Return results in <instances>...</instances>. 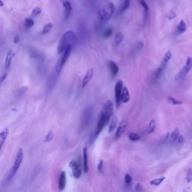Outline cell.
I'll return each mask as SVG.
<instances>
[{
	"label": "cell",
	"mask_w": 192,
	"mask_h": 192,
	"mask_svg": "<svg viewBox=\"0 0 192 192\" xmlns=\"http://www.w3.org/2000/svg\"><path fill=\"white\" fill-rule=\"evenodd\" d=\"M75 35L73 31H69L64 34L60 40L58 47V52L60 54L64 52L66 47L74 40Z\"/></svg>",
	"instance_id": "6da1fadb"
},
{
	"label": "cell",
	"mask_w": 192,
	"mask_h": 192,
	"mask_svg": "<svg viewBox=\"0 0 192 192\" xmlns=\"http://www.w3.org/2000/svg\"><path fill=\"white\" fill-rule=\"evenodd\" d=\"M115 10L116 7L114 5L112 2H110L106 6L104 9L97 12L98 16L101 21H107L112 17Z\"/></svg>",
	"instance_id": "7a4b0ae2"
},
{
	"label": "cell",
	"mask_w": 192,
	"mask_h": 192,
	"mask_svg": "<svg viewBox=\"0 0 192 192\" xmlns=\"http://www.w3.org/2000/svg\"><path fill=\"white\" fill-rule=\"evenodd\" d=\"M23 158V152L22 149L20 148L17 153L14 165L9 176L7 178L8 180L11 179L15 175L21 165Z\"/></svg>",
	"instance_id": "3957f363"
},
{
	"label": "cell",
	"mask_w": 192,
	"mask_h": 192,
	"mask_svg": "<svg viewBox=\"0 0 192 192\" xmlns=\"http://www.w3.org/2000/svg\"><path fill=\"white\" fill-rule=\"evenodd\" d=\"M111 116L101 112L99 118L98 124L95 132L96 136H98L102 131L104 127L108 123Z\"/></svg>",
	"instance_id": "277c9868"
},
{
	"label": "cell",
	"mask_w": 192,
	"mask_h": 192,
	"mask_svg": "<svg viewBox=\"0 0 192 192\" xmlns=\"http://www.w3.org/2000/svg\"><path fill=\"white\" fill-rule=\"evenodd\" d=\"M192 68V59L191 58H187L186 62L183 68L176 75L175 77L176 80L181 79L185 76Z\"/></svg>",
	"instance_id": "5b68a950"
},
{
	"label": "cell",
	"mask_w": 192,
	"mask_h": 192,
	"mask_svg": "<svg viewBox=\"0 0 192 192\" xmlns=\"http://www.w3.org/2000/svg\"><path fill=\"white\" fill-rule=\"evenodd\" d=\"M123 84V82L122 80H118L116 83L115 88H114L116 105L117 108L120 106L121 102L122 92Z\"/></svg>",
	"instance_id": "8992f818"
},
{
	"label": "cell",
	"mask_w": 192,
	"mask_h": 192,
	"mask_svg": "<svg viewBox=\"0 0 192 192\" xmlns=\"http://www.w3.org/2000/svg\"><path fill=\"white\" fill-rule=\"evenodd\" d=\"M69 166L72 169V174L74 177L76 179L80 178L82 175V172L79 165L76 162L72 161L70 163Z\"/></svg>",
	"instance_id": "52a82bcc"
},
{
	"label": "cell",
	"mask_w": 192,
	"mask_h": 192,
	"mask_svg": "<svg viewBox=\"0 0 192 192\" xmlns=\"http://www.w3.org/2000/svg\"><path fill=\"white\" fill-rule=\"evenodd\" d=\"M127 124V122L126 120H124L121 122L115 134V139L116 140L119 139L121 137L124 131L126 130Z\"/></svg>",
	"instance_id": "ba28073f"
},
{
	"label": "cell",
	"mask_w": 192,
	"mask_h": 192,
	"mask_svg": "<svg viewBox=\"0 0 192 192\" xmlns=\"http://www.w3.org/2000/svg\"><path fill=\"white\" fill-rule=\"evenodd\" d=\"M102 112L112 116L113 114V106L112 101L108 100L104 105Z\"/></svg>",
	"instance_id": "9c48e42d"
},
{
	"label": "cell",
	"mask_w": 192,
	"mask_h": 192,
	"mask_svg": "<svg viewBox=\"0 0 192 192\" xmlns=\"http://www.w3.org/2000/svg\"><path fill=\"white\" fill-rule=\"evenodd\" d=\"M63 5L65 8V19L67 20L70 16L72 10L70 2L68 0H64Z\"/></svg>",
	"instance_id": "30bf717a"
},
{
	"label": "cell",
	"mask_w": 192,
	"mask_h": 192,
	"mask_svg": "<svg viewBox=\"0 0 192 192\" xmlns=\"http://www.w3.org/2000/svg\"><path fill=\"white\" fill-rule=\"evenodd\" d=\"M66 174L65 171H62L60 174L59 179L58 188L59 190L62 191L66 188Z\"/></svg>",
	"instance_id": "8fae6325"
},
{
	"label": "cell",
	"mask_w": 192,
	"mask_h": 192,
	"mask_svg": "<svg viewBox=\"0 0 192 192\" xmlns=\"http://www.w3.org/2000/svg\"><path fill=\"white\" fill-rule=\"evenodd\" d=\"M72 50V44H70L68 46L66 49L65 50L64 52L61 59V64L62 66L64 64L68 59L69 57Z\"/></svg>",
	"instance_id": "7c38bea8"
},
{
	"label": "cell",
	"mask_w": 192,
	"mask_h": 192,
	"mask_svg": "<svg viewBox=\"0 0 192 192\" xmlns=\"http://www.w3.org/2000/svg\"><path fill=\"white\" fill-rule=\"evenodd\" d=\"M94 70L93 68H90L88 71L85 76L82 80V88L85 87L86 84L90 81L93 75Z\"/></svg>",
	"instance_id": "4fadbf2b"
},
{
	"label": "cell",
	"mask_w": 192,
	"mask_h": 192,
	"mask_svg": "<svg viewBox=\"0 0 192 192\" xmlns=\"http://www.w3.org/2000/svg\"><path fill=\"white\" fill-rule=\"evenodd\" d=\"M108 65L112 77H115L119 71V68L116 64L113 61H109Z\"/></svg>",
	"instance_id": "5bb4252c"
},
{
	"label": "cell",
	"mask_w": 192,
	"mask_h": 192,
	"mask_svg": "<svg viewBox=\"0 0 192 192\" xmlns=\"http://www.w3.org/2000/svg\"><path fill=\"white\" fill-rule=\"evenodd\" d=\"M15 55V54H14V52L12 50L10 49L8 51L5 60V67L6 69L8 70L10 67L12 59Z\"/></svg>",
	"instance_id": "9a60e30c"
},
{
	"label": "cell",
	"mask_w": 192,
	"mask_h": 192,
	"mask_svg": "<svg viewBox=\"0 0 192 192\" xmlns=\"http://www.w3.org/2000/svg\"><path fill=\"white\" fill-rule=\"evenodd\" d=\"M83 156L84 170V172L86 173H87L89 171V167H88V163L87 148L86 147H84L83 148Z\"/></svg>",
	"instance_id": "2e32d148"
},
{
	"label": "cell",
	"mask_w": 192,
	"mask_h": 192,
	"mask_svg": "<svg viewBox=\"0 0 192 192\" xmlns=\"http://www.w3.org/2000/svg\"><path fill=\"white\" fill-rule=\"evenodd\" d=\"M171 56H172V54H171V52L169 51H168L166 53V54H165L163 59L162 61L161 65L159 67L163 70L165 69L167 65V64L168 62H169V61L171 59Z\"/></svg>",
	"instance_id": "e0dca14e"
},
{
	"label": "cell",
	"mask_w": 192,
	"mask_h": 192,
	"mask_svg": "<svg viewBox=\"0 0 192 192\" xmlns=\"http://www.w3.org/2000/svg\"><path fill=\"white\" fill-rule=\"evenodd\" d=\"M187 26L184 20H182L180 22L176 30V33L177 35H180L184 33L186 31Z\"/></svg>",
	"instance_id": "ac0fdd59"
},
{
	"label": "cell",
	"mask_w": 192,
	"mask_h": 192,
	"mask_svg": "<svg viewBox=\"0 0 192 192\" xmlns=\"http://www.w3.org/2000/svg\"><path fill=\"white\" fill-rule=\"evenodd\" d=\"M130 100V95L128 90L126 87L123 88L121 95V101L124 103H127Z\"/></svg>",
	"instance_id": "d6986e66"
},
{
	"label": "cell",
	"mask_w": 192,
	"mask_h": 192,
	"mask_svg": "<svg viewBox=\"0 0 192 192\" xmlns=\"http://www.w3.org/2000/svg\"><path fill=\"white\" fill-rule=\"evenodd\" d=\"M8 134V130L7 128H5L1 132L0 134V145H1V149H2L3 144L5 142Z\"/></svg>",
	"instance_id": "ffe728a7"
},
{
	"label": "cell",
	"mask_w": 192,
	"mask_h": 192,
	"mask_svg": "<svg viewBox=\"0 0 192 192\" xmlns=\"http://www.w3.org/2000/svg\"><path fill=\"white\" fill-rule=\"evenodd\" d=\"M117 122H118V118L116 116L113 117V119L111 122L110 124L109 129H108V132L111 133L113 131L115 128L116 125H117Z\"/></svg>",
	"instance_id": "44dd1931"
},
{
	"label": "cell",
	"mask_w": 192,
	"mask_h": 192,
	"mask_svg": "<svg viewBox=\"0 0 192 192\" xmlns=\"http://www.w3.org/2000/svg\"><path fill=\"white\" fill-rule=\"evenodd\" d=\"M124 39V35L121 32H119L116 35L115 37V44L116 45H118L122 42Z\"/></svg>",
	"instance_id": "7402d4cb"
},
{
	"label": "cell",
	"mask_w": 192,
	"mask_h": 192,
	"mask_svg": "<svg viewBox=\"0 0 192 192\" xmlns=\"http://www.w3.org/2000/svg\"><path fill=\"white\" fill-rule=\"evenodd\" d=\"M113 30L112 27H108L106 29L102 34V37L104 38H108L113 35Z\"/></svg>",
	"instance_id": "603a6c76"
},
{
	"label": "cell",
	"mask_w": 192,
	"mask_h": 192,
	"mask_svg": "<svg viewBox=\"0 0 192 192\" xmlns=\"http://www.w3.org/2000/svg\"><path fill=\"white\" fill-rule=\"evenodd\" d=\"M129 139L132 141H137L140 138V137L137 134L133 132H130L128 134Z\"/></svg>",
	"instance_id": "cb8c5ba5"
},
{
	"label": "cell",
	"mask_w": 192,
	"mask_h": 192,
	"mask_svg": "<svg viewBox=\"0 0 192 192\" xmlns=\"http://www.w3.org/2000/svg\"><path fill=\"white\" fill-rule=\"evenodd\" d=\"M53 27V25L51 23H49L47 25H45L44 28H43L42 33L43 35H45L48 33L52 30Z\"/></svg>",
	"instance_id": "d4e9b609"
},
{
	"label": "cell",
	"mask_w": 192,
	"mask_h": 192,
	"mask_svg": "<svg viewBox=\"0 0 192 192\" xmlns=\"http://www.w3.org/2000/svg\"><path fill=\"white\" fill-rule=\"evenodd\" d=\"M25 26L27 28L32 27L34 24V22L32 19L30 18H26L25 19Z\"/></svg>",
	"instance_id": "484cf974"
},
{
	"label": "cell",
	"mask_w": 192,
	"mask_h": 192,
	"mask_svg": "<svg viewBox=\"0 0 192 192\" xmlns=\"http://www.w3.org/2000/svg\"><path fill=\"white\" fill-rule=\"evenodd\" d=\"M179 136V130L178 128H176L171 133V138L173 141H175L178 138Z\"/></svg>",
	"instance_id": "4316f807"
},
{
	"label": "cell",
	"mask_w": 192,
	"mask_h": 192,
	"mask_svg": "<svg viewBox=\"0 0 192 192\" xmlns=\"http://www.w3.org/2000/svg\"><path fill=\"white\" fill-rule=\"evenodd\" d=\"M155 129V121L154 120H151L148 127V132L149 134H152L154 132Z\"/></svg>",
	"instance_id": "83f0119b"
},
{
	"label": "cell",
	"mask_w": 192,
	"mask_h": 192,
	"mask_svg": "<svg viewBox=\"0 0 192 192\" xmlns=\"http://www.w3.org/2000/svg\"><path fill=\"white\" fill-rule=\"evenodd\" d=\"M165 177H162L159 179H157L151 181L150 184L151 185H159L165 179Z\"/></svg>",
	"instance_id": "f1b7e54d"
},
{
	"label": "cell",
	"mask_w": 192,
	"mask_h": 192,
	"mask_svg": "<svg viewBox=\"0 0 192 192\" xmlns=\"http://www.w3.org/2000/svg\"><path fill=\"white\" fill-rule=\"evenodd\" d=\"M130 0H124V3L121 8L120 11L123 12L127 9L130 6Z\"/></svg>",
	"instance_id": "f546056e"
},
{
	"label": "cell",
	"mask_w": 192,
	"mask_h": 192,
	"mask_svg": "<svg viewBox=\"0 0 192 192\" xmlns=\"http://www.w3.org/2000/svg\"><path fill=\"white\" fill-rule=\"evenodd\" d=\"M139 2L141 5L143 7L144 9L145 13L146 14H148L149 10V8L148 6L146 3L145 1L144 0H139Z\"/></svg>",
	"instance_id": "4dcf8cb0"
},
{
	"label": "cell",
	"mask_w": 192,
	"mask_h": 192,
	"mask_svg": "<svg viewBox=\"0 0 192 192\" xmlns=\"http://www.w3.org/2000/svg\"><path fill=\"white\" fill-rule=\"evenodd\" d=\"M167 99L170 102H172L173 104L174 105H180L182 104V101H180V100H176V99L173 98L171 96H168Z\"/></svg>",
	"instance_id": "1f68e13d"
},
{
	"label": "cell",
	"mask_w": 192,
	"mask_h": 192,
	"mask_svg": "<svg viewBox=\"0 0 192 192\" xmlns=\"http://www.w3.org/2000/svg\"><path fill=\"white\" fill-rule=\"evenodd\" d=\"M41 8L39 7H37L32 11V13H31V15L33 17L38 16L41 14Z\"/></svg>",
	"instance_id": "d6a6232c"
},
{
	"label": "cell",
	"mask_w": 192,
	"mask_h": 192,
	"mask_svg": "<svg viewBox=\"0 0 192 192\" xmlns=\"http://www.w3.org/2000/svg\"><path fill=\"white\" fill-rule=\"evenodd\" d=\"M53 138V135L52 132H49L48 134L46 136L45 138V142H49L52 140Z\"/></svg>",
	"instance_id": "836d02e7"
},
{
	"label": "cell",
	"mask_w": 192,
	"mask_h": 192,
	"mask_svg": "<svg viewBox=\"0 0 192 192\" xmlns=\"http://www.w3.org/2000/svg\"><path fill=\"white\" fill-rule=\"evenodd\" d=\"M125 180L126 183H130L132 180V177L129 174H126L125 176Z\"/></svg>",
	"instance_id": "e575fe53"
},
{
	"label": "cell",
	"mask_w": 192,
	"mask_h": 192,
	"mask_svg": "<svg viewBox=\"0 0 192 192\" xmlns=\"http://www.w3.org/2000/svg\"><path fill=\"white\" fill-rule=\"evenodd\" d=\"M163 71V70L160 67L157 70L156 72L155 76L157 78H159L161 76L162 74Z\"/></svg>",
	"instance_id": "d590c367"
},
{
	"label": "cell",
	"mask_w": 192,
	"mask_h": 192,
	"mask_svg": "<svg viewBox=\"0 0 192 192\" xmlns=\"http://www.w3.org/2000/svg\"><path fill=\"white\" fill-rule=\"evenodd\" d=\"M103 164V161L102 159H101V160H100V161H99L98 167V170L99 172H101V171H102Z\"/></svg>",
	"instance_id": "8d00e7d4"
},
{
	"label": "cell",
	"mask_w": 192,
	"mask_h": 192,
	"mask_svg": "<svg viewBox=\"0 0 192 192\" xmlns=\"http://www.w3.org/2000/svg\"><path fill=\"white\" fill-rule=\"evenodd\" d=\"M176 16H177V15H176V13L174 11H171L170 12L169 16V19L170 20H172L174 18H175Z\"/></svg>",
	"instance_id": "74e56055"
},
{
	"label": "cell",
	"mask_w": 192,
	"mask_h": 192,
	"mask_svg": "<svg viewBox=\"0 0 192 192\" xmlns=\"http://www.w3.org/2000/svg\"><path fill=\"white\" fill-rule=\"evenodd\" d=\"M187 177L191 178L192 177V168L189 169L187 171Z\"/></svg>",
	"instance_id": "f35d334b"
},
{
	"label": "cell",
	"mask_w": 192,
	"mask_h": 192,
	"mask_svg": "<svg viewBox=\"0 0 192 192\" xmlns=\"http://www.w3.org/2000/svg\"><path fill=\"white\" fill-rule=\"evenodd\" d=\"M142 188H143V187L140 183H137L136 185V187H135V189L137 191H141V190L142 189Z\"/></svg>",
	"instance_id": "ab89813d"
},
{
	"label": "cell",
	"mask_w": 192,
	"mask_h": 192,
	"mask_svg": "<svg viewBox=\"0 0 192 192\" xmlns=\"http://www.w3.org/2000/svg\"><path fill=\"white\" fill-rule=\"evenodd\" d=\"M7 76V74L5 73L3 75H2V76L1 77V83H3V82L5 80Z\"/></svg>",
	"instance_id": "60d3db41"
},
{
	"label": "cell",
	"mask_w": 192,
	"mask_h": 192,
	"mask_svg": "<svg viewBox=\"0 0 192 192\" xmlns=\"http://www.w3.org/2000/svg\"><path fill=\"white\" fill-rule=\"evenodd\" d=\"M178 140L180 143L182 144L183 143V141H184V138H183V136L182 135H180L179 136L178 138Z\"/></svg>",
	"instance_id": "b9f144b4"
},
{
	"label": "cell",
	"mask_w": 192,
	"mask_h": 192,
	"mask_svg": "<svg viewBox=\"0 0 192 192\" xmlns=\"http://www.w3.org/2000/svg\"><path fill=\"white\" fill-rule=\"evenodd\" d=\"M20 40V39L19 36H16V37H14V42L15 44H17V43H19Z\"/></svg>",
	"instance_id": "7bdbcfd3"
},
{
	"label": "cell",
	"mask_w": 192,
	"mask_h": 192,
	"mask_svg": "<svg viewBox=\"0 0 192 192\" xmlns=\"http://www.w3.org/2000/svg\"><path fill=\"white\" fill-rule=\"evenodd\" d=\"M0 5L1 7H2L3 5V2H2V1H0Z\"/></svg>",
	"instance_id": "ee69618b"
}]
</instances>
